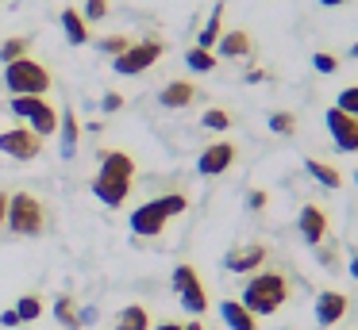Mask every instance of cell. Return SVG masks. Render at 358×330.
Listing matches in <instances>:
<instances>
[{"label":"cell","mask_w":358,"mask_h":330,"mask_svg":"<svg viewBox=\"0 0 358 330\" xmlns=\"http://www.w3.org/2000/svg\"><path fill=\"white\" fill-rule=\"evenodd\" d=\"M135 188V161L127 158L124 150H108L96 165L93 177V196L101 200L104 207H124L127 196Z\"/></svg>","instance_id":"cell-1"},{"label":"cell","mask_w":358,"mask_h":330,"mask_svg":"<svg viewBox=\"0 0 358 330\" xmlns=\"http://www.w3.org/2000/svg\"><path fill=\"white\" fill-rule=\"evenodd\" d=\"M285 299H289V280L281 273H273V269H266V273H255L247 284H243L239 303L258 319V315L281 311V303H285Z\"/></svg>","instance_id":"cell-2"},{"label":"cell","mask_w":358,"mask_h":330,"mask_svg":"<svg viewBox=\"0 0 358 330\" xmlns=\"http://www.w3.org/2000/svg\"><path fill=\"white\" fill-rule=\"evenodd\" d=\"M185 211H189V200L181 196V192H170V196L147 200L143 207H135L131 219H127V227H131V234H139V238H158L173 215H185Z\"/></svg>","instance_id":"cell-3"},{"label":"cell","mask_w":358,"mask_h":330,"mask_svg":"<svg viewBox=\"0 0 358 330\" xmlns=\"http://www.w3.org/2000/svg\"><path fill=\"white\" fill-rule=\"evenodd\" d=\"M4 89L12 96H47L50 92V69L35 58H20L4 66Z\"/></svg>","instance_id":"cell-4"},{"label":"cell","mask_w":358,"mask_h":330,"mask_svg":"<svg viewBox=\"0 0 358 330\" xmlns=\"http://www.w3.org/2000/svg\"><path fill=\"white\" fill-rule=\"evenodd\" d=\"M4 227H8L12 234H20V238L43 234L47 215H43L39 196H31V192H12V200H8V223H4Z\"/></svg>","instance_id":"cell-5"},{"label":"cell","mask_w":358,"mask_h":330,"mask_svg":"<svg viewBox=\"0 0 358 330\" xmlns=\"http://www.w3.org/2000/svg\"><path fill=\"white\" fill-rule=\"evenodd\" d=\"M8 107H12V115H20L39 138H47L58 130V107L47 104V96H12Z\"/></svg>","instance_id":"cell-6"},{"label":"cell","mask_w":358,"mask_h":330,"mask_svg":"<svg viewBox=\"0 0 358 330\" xmlns=\"http://www.w3.org/2000/svg\"><path fill=\"white\" fill-rule=\"evenodd\" d=\"M162 54H166V46L158 43V38H143V43H131L124 54H116V58H112V69L124 73V77H135V73H143V69L155 66Z\"/></svg>","instance_id":"cell-7"},{"label":"cell","mask_w":358,"mask_h":330,"mask_svg":"<svg viewBox=\"0 0 358 330\" xmlns=\"http://www.w3.org/2000/svg\"><path fill=\"white\" fill-rule=\"evenodd\" d=\"M170 284H173V292L181 296L185 311H193V315L208 311V292H204V284H201V276H196L193 265H178L173 276H170Z\"/></svg>","instance_id":"cell-8"},{"label":"cell","mask_w":358,"mask_h":330,"mask_svg":"<svg viewBox=\"0 0 358 330\" xmlns=\"http://www.w3.org/2000/svg\"><path fill=\"white\" fill-rule=\"evenodd\" d=\"M0 153L16 161H35L43 153V138L31 127H8L0 130Z\"/></svg>","instance_id":"cell-9"},{"label":"cell","mask_w":358,"mask_h":330,"mask_svg":"<svg viewBox=\"0 0 358 330\" xmlns=\"http://www.w3.org/2000/svg\"><path fill=\"white\" fill-rule=\"evenodd\" d=\"M324 123H327V135H331L335 150H343V153H355L358 150V119H355V115L339 112V107H327Z\"/></svg>","instance_id":"cell-10"},{"label":"cell","mask_w":358,"mask_h":330,"mask_svg":"<svg viewBox=\"0 0 358 330\" xmlns=\"http://www.w3.org/2000/svg\"><path fill=\"white\" fill-rule=\"evenodd\" d=\"M235 165V142H212L201 150V158H196V173L201 177H224L227 169Z\"/></svg>","instance_id":"cell-11"},{"label":"cell","mask_w":358,"mask_h":330,"mask_svg":"<svg viewBox=\"0 0 358 330\" xmlns=\"http://www.w3.org/2000/svg\"><path fill=\"white\" fill-rule=\"evenodd\" d=\"M262 261H266V246L247 242V246H235V250H227L224 269H227V273H235V276H247L250 269H262Z\"/></svg>","instance_id":"cell-12"},{"label":"cell","mask_w":358,"mask_h":330,"mask_svg":"<svg viewBox=\"0 0 358 330\" xmlns=\"http://www.w3.org/2000/svg\"><path fill=\"white\" fill-rule=\"evenodd\" d=\"M296 230L308 246H320L327 238V211L320 204H304L301 215H296Z\"/></svg>","instance_id":"cell-13"},{"label":"cell","mask_w":358,"mask_h":330,"mask_svg":"<svg viewBox=\"0 0 358 330\" xmlns=\"http://www.w3.org/2000/svg\"><path fill=\"white\" fill-rule=\"evenodd\" d=\"M347 296L343 292H320L316 299H312V311H316V322L320 327H335V322H343V315H347Z\"/></svg>","instance_id":"cell-14"},{"label":"cell","mask_w":358,"mask_h":330,"mask_svg":"<svg viewBox=\"0 0 358 330\" xmlns=\"http://www.w3.org/2000/svg\"><path fill=\"white\" fill-rule=\"evenodd\" d=\"M196 100V89L189 81H166L162 89H158V107H166V112H181V107H189Z\"/></svg>","instance_id":"cell-15"},{"label":"cell","mask_w":358,"mask_h":330,"mask_svg":"<svg viewBox=\"0 0 358 330\" xmlns=\"http://www.w3.org/2000/svg\"><path fill=\"white\" fill-rule=\"evenodd\" d=\"M216 54L220 58H250L255 54V38L247 35V31H224V35L216 38Z\"/></svg>","instance_id":"cell-16"},{"label":"cell","mask_w":358,"mask_h":330,"mask_svg":"<svg viewBox=\"0 0 358 330\" xmlns=\"http://www.w3.org/2000/svg\"><path fill=\"white\" fill-rule=\"evenodd\" d=\"M58 23H62L66 43H70V46H85V43H89V23H85V15H81L78 8H62Z\"/></svg>","instance_id":"cell-17"},{"label":"cell","mask_w":358,"mask_h":330,"mask_svg":"<svg viewBox=\"0 0 358 330\" xmlns=\"http://www.w3.org/2000/svg\"><path fill=\"white\" fill-rule=\"evenodd\" d=\"M220 319L227 322V330H258V319L239 303V299H224V303H220Z\"/></svg>","instance_id":"cell-18"},{"label":"cell","mask_w":358,"mask_h":330,"mask_svg":"<svg viewBox=\"0 0 358 330\" xmlns=\"http://www.w3.org/2000/svg\"><path fill=\"white\" fill-rule=\"evenodd\" d=\"M58 135H62V158H73L78 153V138H81V123L70 107L58 112Z\"/></svg>","instance_id":"cell-19"},{"label":"cell","mask_w":358,"mask_h":330,"mask_svg":"<svg viewBox=\"0 0 358 330\" xmlns=\"http://www.w3.org/2000/svg\"><path fill=\"white\" fill-rule=\"evenodd\" d=\"M304 173H308L316 184H324V188H343V173L335 165H327V161H320V158L304 161Z\"/></svg>","instance_id":"cell-20"},{"label":"cell","mask_w":358,"mask_h":330,"mask_svg":"<svg viewBox=\"0 0 358 330\" xmlns=\"http://www.w3.org/2000/svg\"><path fill=\"white\" fill-rule=\"evenodd\" d=\"M224 12H227V4L220 0V4H212V12H208V23L201 27V35H196V46H204V50H212L216 46V38L224 35L220 31V23H224Z\"/></svg>","instance_id":"cell-21"},{"label":"cell","mask_w":358,"mask_h":330,"mask_svg":"<svg viewBox=\"0 0 358 330\" xmlns=\"http://www.w3.org/2000/svg\"><path fill=\"white\" fill-rule=\"evenodd\" d=\"M116 330H150V315H147V307H139V303L120 307V315H116Z\"/></svg>","instance_id":"cell-22"},{"label":"cell","mask_w":358,"mask_h":330,"mask_svg":"<svg viewBox=\"0 0 358 330\" xmlns=\"http://www.w3.org/2000/svg\"><path fill=\"white\" fill-rule=\"evenodd\" d=\"M55 319L62 322L66 330H81V315H78V299L73 296H58L55 299Z\"/></svg>","instance_id":"cell-23"},{"label":"cell","mask_w":358,"mask_h":330,"mask_svg":"<svg viewBox=\"0 0 358 330\" xmlns=\"http://www.w3.org/2000/svg\"><path fill=\"white\" fill-rule=\"evenodd\" d=\"M27 50H31V38H27V35H12V38H4V43H0V61H4V66H12V61L27 58Z\"/></svg>","instance_id":"cell-24"},{"label":"cell","mask_w":358,"mask_h":330,"mask_svg":"<svg viewBox=\"0 0 358 330\" xmlns=\"http://www.w3.org/2000/svg\"><path fill=\"white\" fill-rule=\"evenodd\" d=\"M185 61H189V69H193V73H212V69H216V54L204 50V46H189Z\"/></svg>","instance_id":"cell-25"},{"label":"cell","mask_w":358,"mask_h":330,"mask_svg":"<svg viewBox=\"0 0 358 330\" xmlns=\"http://www.w3.org/2000/svg\"><path fill=\"white\" fill-rule=\"evenodd\" d=\"M16 315H20V322H35V319L43 315V299L35 296V292L20 296V299H16Z\"/></svg>","instance_id":"cell-26"},{"label":"cell","mask_w":358,"mask_h":330,"mask_svg":"<svg viewBox=\"0 0 358 330\" xmlns=\"http://www.w3.org/2000/svg\"><path fill=\"white\" fill-rule=\"evenodd\" d=\"M270 130H273V135H296V115L293 112H273L270 115Z\"/></svg>","instance_id":"cell-27"},{"label":"cell","mask_w":358,"mask_h":330,"mask_svg":"<svg viewBox=\"0 0 358 330\" xmlns=\"http://www.w3.org/2000/svg\"><path fill=\"white\" fill-rule=\"evenodd\" d=\"M127 46H131V38H127V35H104V38H96V50L112 54V58H116V54H124Z\"/></svg>","instance_id":"cell-28"},{"label":"cell","mask_w":358,"mask_h":330,"mask_svg":"<svg viewBox=\"0 0 358 330\" xmlns=\"http://www.w3.org/2000/svg\"><path fill=\"white\" fill-rule=\"evenodd\" d=\"M201 127H208V130H227V127H231V115H227L224 107H208V112L201 115Z\"/></svg>","instance_id":"cell-29"},{"label":"cell","mask_w":358,"mask_h":330,"mask_svg":"<svg viewBox=\"0 0 358 330\" xmlns=\"http://www.w3.org/2000/svg\"><path fill=\"white\" fill-rule=\"evenodd\" d=\"M335 107H339V112H347V115H355V119H358V84H347V89L339 92V100H335Z\"/></svg>","instance_id":"cell-30"},{"label":"cell","mask_w":358,"mask_h":330,"mask_svg":"<svg viewBox=\"0 0 358 330\" xmlns=\"http://www.w3.org/2000/svg\"><path fill=\"white\" fill-rule=\"evenodd\" d=\"M312 69H316V73H335V69H339V58L320 50V54H312Z\"/></svg>","instance_id":"cell-31"},{"label":"cell","mask_w":358,"mask_h":330,"mask_svg":"<svg viewBox=\"0 0 358 330\" xmlns=\"http://www.w3.org/2000/svg\"><path fill=\"white\" fill-rule=\"evenodd\" d=\"M85 23H96V20H104L108 15V0H85Z\"/></svg>","instance_id":"cell-32"},{"label":"cell","mask_w":358,"mask_h":330,"mask_svg":"<svg viewBox=\"0 0 358 330\" xmlns=\"http://www.w3.org/2000/svg\"><path fill=\"white\" fill-rule=\"evenodd\" d=\"M101 107H104V112H120V107H124V96H120V92H104V96H101Z\"/></svg>","instance_id":"cell-33"},{"label":"cell","mask_w":358,"mask_h":330,"mask_svg":"<svg viewBox=\"0 0 358 330\" xmlns=\"http://www.w3.org/2000/svg\"><path fill=\"white\" fill-rule=\"evenodd\" d=\"M266 204H270V196H266V192L262 188H255V192H247V207H250V211H262V207Z\"/></svg>","instance_id":"cell-34"},{"label":"cell","mask_w":358,"mask_h":330,"mask_svg":"<svg viewBox=\"0 0 358 330\" xmlns=\"http://www.w3.org/2000/svg\"><path fill=\"white\" fill-rule=\"evenodd\" d=\"M312 250H316V257L324 261V265H335V261H339V257H335V250H331V246H324V242L312 246Z\"/></svg>","instance_id":"cell-35"},{"label":"cell","mask_w":358,"mask_h":330,"mask_svg":"<svg viewBox=\"0 0 358 330\" xmlns=\"http://www.w3.org/2000/svg\"><path fill=\"white\" fill-rule=\"evenodd\" d=\"M0 327H20V315H16V307H8V311H0Z\"/></svg>","instance_id":"cell-36"},{"label":"cell","mask_w":358,"mask_h":330,"mask_svg":"<svg viewBox=\"0 0 358 330\" xmlns=\"http://www.w3.org/2000/svg\"><path fill=\"white\" fill-rule=\"evenodd\" d=\"M8 200H12V192H0V230L8 223Z\"/></svg>","instance_id":"cell-37"},{"label":"cell","mask_w":358,"mask_h":330,"mask_svg":"<svg viewBox=\"0 0 358 330\" xmlns=\"http://www.w3.org/2000/svg\"><path fill=\"white\" fill-rule=\"evenodd\" d=\"M78 315H81V330H85V327H89V322H93V319H96V307H81V311H78Z\"/></svg>","instance_id":"cell-38"},{"label":"cell","mask_w":358,"mask_h":330,"mask_svg":"<svg viewBox=\"0 0 358 330\" xmlns=\"http://www.w3.org/2000/svg\"><path fill=\"white\" fill-rule=\"evenodd\" d=\"M347 273H350V276H355V280H358V250L350 253V265H347Z\"/></svg>","instance_id":"cell-39"},{"label":"cell","mask_w":358,"mask_h":330,"mask_svg":"<svg viewBox=\"0 0 358 330\" xmlns=\"http://www.w3.org/2000/svg\"><path fill=\"white\" fill-rule=\"evenodd\" d=\"M150 330H155V327H150ZM158 330H181V322H162Z\"/></svg>","instance_id":"cell-40"},{"label":"cell","mask_w":358,"mask_h":330,"mask_svg":"<svg viewBox=\"0 0 358 330\" xmlns=\"http://www.w3.org/2000/svg\"><path fill=\"white\" fill-rule=\"evenodd\" d=\"M324 8H339V4H347V0H320Z\"/></svg>","instance_id":"cell-41"},{"label":"cell","mask_w":358,"mask_h":330,"mask_svg":"<svg viewBox=\"0 0 358 330\" xmlns=\"http://www.w3.org/2000/svg\"><path fill=\"white\" fill-rule=\"evenodd\" d=\"M181 330H208L204 322H189V327H181Z\"/></svg>","instance_id":"cell-42"},{"label":"cell","mask_w":358,"mask_h":330,"mask_svg":"<svg viewBox=\"0 0 358 330\" xmlns=\"http://www.w3.org/2000/svg\"><path fill=\"white\" fill-rule=\"evenodd\" d=\"M350 58H358V43H355V46H350Z\"/></svg>","instance_id":"cell-43"},{"label":"cell","mask_w":358,"mask_h":330,"mask_svg":"<svg viewBox=\"0 0 358 330\" xmlns=\"http://www.w3.org/2000/svg\"><path fill=\"white\" fill-rule=\"evenodd\" d=\"M355 184H358V173H355Z\"/></svg>","instance_id":"cell-44"}]
</instances>
